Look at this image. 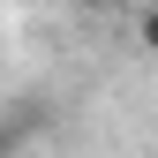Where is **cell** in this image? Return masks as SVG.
<instances>
[{"label": "cell", "instance_id": "6da1fadb", "mask_svg": "<svg viewBox=\"0 0 158 158\" xmlns=\"http://www.w3.org/2000/svg\"><path fill=\"white\" fill-rule=\"evenodd\" d=\"M135 30H143V45L158 53V8H151V15H143V23H135Z\"/></svg>", "mask_w": 158, "mask_h": 158}]
</instances>
